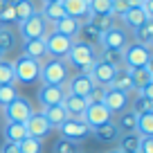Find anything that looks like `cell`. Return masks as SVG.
<instances>
[{"mask_svg": "<svg viewBox=\"0 0 153 153\" xmlns=\"http://www.w3.org/2000/svg\"><path fill=\"white\" fill-rule=\"evenodd\" d=\"M95 61H97V50L86 45V43H81V41H74L70 52H68V56H65L68 65H74L83 74H90V68H92Z\"/></svg>", "mask_w": 153, "mask_h": 153, "instance_id": "cell-1", "label": "cell"}, {"mask_svg": "<svg viewBox=\"0 0 153 153\" xmlns=\"http://www.w3.org/2000/svg\"><path fill=\"white\" fill-rule=\"evenodd\" d=\"M68 79H70V70H68L65 59H50V61L41 63V81L43 83L63 86Z\"/></svg>", "mask_w": 153, "mask_h": 153, "instance_id": "cell-2", "label": "cell"}, {"mask_svg": "<svg viewBox=\"0 0 153 153\" xmlns=\"http://www.w3.org/2000/svg\"><path fill=\"white\" fill-rule=\"evenodd\" d=\"M11 65H14V81L34 83L41 79V61H36V59H29L25 54H20Z\"/></svg>", "mask_w": 153, "mask_h": 153, "instance_id": "cell-3", "label": "cell"}, {"mask_svg": "<svg viewBox=\"0 0 153 153\" xmlns=\"http://www.w3.org/2000/svg\"><path fill=\"white\" fill-rule=\"evenodd\" d=\"M122 59H124V68H128V70L151 65V50H149L146 45L133 41V43H128L122 50Z\"/></svg>", "mask_w": 153, "mask_h": 153, "instance_id": "cell-4", "label": "cell"}, {"mask_svg": "<svg viewBox=\"0 0 153 153\" xmlns=\"http://www.w3.org/2000/svg\"><path fill=\"white\" fill-rule=\"evenodd\" d=\"M18 32L23 36V41L29 38H43L48 34V20L41 16V11H34L29 18H25L23 23H18Z\"/></svg>", "mask_w": 153, "mask_h": 153, "instance_id": "cell-5", "label": "cell"}, {"mask_svg": "<svg viewBox=\"0 0 153 153\" xmlns=\"http://www.w3.org/2000/svg\"><path fill=\"white\" fill-rule=\"evenodd\" d=\"M43 38H45V50H48V54L52 59H65L72 43H74L72 38L63 36V34H56V32H48Z\"/></svg>", "mask_w": 153, "mask_h": 153, "instance_id": "cell-6", "label": "cell"}, {"mask_svg": "<svg viewBox=\"0 0 153 153\" xmlns=\"http://www.w3.org/2000/svg\"><path fill=\"white\" fill-rule=\"evenodd\" d=\"M34 113L32 104H29L25 97H16L11 104H7L2 108V115H5V122H27V117Z\"/></svg>", "mask_w": 153, "mask_h": 153, "instance_id": "cell-7", "label": "cell"}, {"mask_svg": "<svg viewBox=\"0 0 153 153\" xmlns=\"http://www.w3.org/2000/svg\"><path fill=\"white\" fill-rule=\"evenodd\" d=\"M81 120L90 131H95V128H99V126L113 122V115L108 113V108H106L104 104H88V108H86Z\"/></svg>", "mask_w": 153, "mask_h": 153, "instance_id": "cell-8", "label": "cell"}, {"mask_svg": "<svg viewBox=\"0 0 153 153\" xmlns=\"http://www.w3.org/2000/svg\"><path fill=\"white\" fill-rule=\"evenodd\" d=\"M128 43H131L128 41V32H126L124 27H117V25H113L110 29H106V32L101 34V41H99V45L104 50H120V52Z\"/></svg>", "mask_w": 153, "mask_h": 153, "instance_id": "cell-9", "label": "cell"}, {"mask_svg": "<svg viewBox=\"0 0 153 153\" xmlns=\"http://www.w3.org/2000/svg\"><path fill=\"white\" fill-rule=\"evenodd\" d=\"M131 104V95L124 90H115V88H106V95H104V106L108 108L110 115H120L124 110H128Z\"/></svg>", "mask_w": 153, "mask_h": 153, "instance_id": "cell-10", "label": "cell"}, {"mask_svg": "<svg viewBox=\"0 0 153 153\" xmlns=\"http://www.w3.org/2000/svg\"><path fill=\"white\" fill-rule=\"evenodd\" d=\"M59 133H61V137H68V140H72V142H81V140L90 137L92 131L83 124V120H72V117H68V120L59 126Z\"/></svg>", "mask_w": 153, "mask_h": 153, "instance_id": "cell-11", "label": "cell"}, {"mask_svg": "<svg viewBox=\"0 0 153 153\" xmlns=\"http://www.w3.org/2000/svg\"><path fill=\"white\" fill-rule=\"evenodd\" d=\"M92 86H95V81H92L90 76L83 74V72H79V74L70 76L63 88H65V95H74V97H83V99H86L88 92L92 90Z\"/></svg>", "mask_w": 153, "mask_h": 153, "instance_id": "cell-12", "label": "cell"}, {"mask_svg": "<svg viewBox=\"0 0 153 153\" xmlns=\"http://www.w3.org/2000/svg\"><path fill=\"white\" fill-rule=\"evenodd\" d=\"M41 108L45 106H52V104H61L65 99V88L63 86H54V83H43L38 88V95H36Z\"/></svg>", "mask_w": 153, "mask_h": 153, "instance_id": "cell-13", "label": "cell"}, {"mask_svg": "<svg viewBox=\"0 0 153 153\" xmlns=\"http://www.w3.org/2000/svg\"><path fill=\"white\" fill-rule=\"evenodd\" d=\"M25 128H27V135H29V137H36V140H43L45 135L52 131V128H50V124L45 122L43 113H36V110H34V113L27 117Z\"/></svg>", "mask_w": 153, "mask_h": 153, "instance_id": "cell-14", "label": "cell"}, {"mask_svg": "<svg viewBox=\"0 0 153 153\" xmlns=\"http://www.w3.org/2000/svg\"><path fill=\"white\" fill-rule=\"evenodd\" d=\"M88 76H90V79L97 83V86H106V88H108V86H110V81H113V76H115V68L97 59V61L92 63L90 74H88Z\"/></svg>", "mask_w": 153, "mask_h": 153, "instance_id": "cell-15", "label": "cell"}, {"mask_svg": "<svg viewBox=\"0 0 153 153\" xmlns=\"http://www.w3.org/2000/svg\"><path fill=\"white\" fill-rule=\"evenodd\" d=\"M63 11L70 18H76L79 23H86L88 20V0H61Z\"/></svg>", "mask_w": 153, "mask_h": 153, "instance_id": "cell-16", "label": "cell"}, {"mask_svg": "<svg viewBox=\"0 0 153 153\" xmlns=\"http://www.w3.org/2000/svg\"><path fill=\"white\" fill-rule=\"evenodd\" d=\"M61 104H63V108H65L68 117H72V120H81L86 108H88V101L83 99V97H74V95H65V99H63Z\"/></svg>", "mask_w": 153, "mask_h": 153, "instance_id": "cell-17", "label": "cell"}, {"mask_svg": "<svg viewBox=\"0 0 153 153\" xmlns=\"http://www.w3.org/2000/svg\"><path fill=\"white\" fill-rule=\"evenodd\" d=\"M43 117H45V122L50 124V128H59V126L63 124V122L68 120V113H65V108H63V104H52V106H45L43 110Z\"/></svg>", "mask_w": 153, "mask_h": 153, "instance_id": "cell-18", "label": "cell"}, {"mask_svg": "<svg viewBox=\"0 0 153 153\" xmlns=\"http://www.w3.org/2000/svg\"><path fill=\"white\" fill-rule=\"evenodd\" d=\"M23 54L29 59H41L48 56V50H45V38H29V41H23Z\"/></svg>", "mask_w": 153, "mask_h": 153, "instance_id": "cell-19", "label": "cell"}, {"mask_svg": "<svg viewBox=\"0 0 153 153\" xmlns=\"http://www.w3.org/2000/svg\"><path fill=\"white\" fill-rule=\"evenodd\" d=\"M52 25H54V32L56 34H63V36L72 38V41L76 38V32L81 27V23L76 18H70V16H63L61 20H56V23H52Z\"/></svg>", "mask_w": 153, "mask_h": 153, "instance_id": "cell-20", "label": "cell"}, {"mask_svg": "<svg viewBox=\"0 0 153 153\" xmlns=\"http://www.w3.org/2000/svg\"><path fill=\"white\" fill-rule=\"evenodd\" d=\"M2 135H5V142H20L27 137V128L23 122H5Z\"/></svg>", "mask_w": 153, "mask_h": 153, "instance_id": "cell-21", "label": "cell"}, {"mask_svg": "<svg viewBox=\"0 0 153 153\" xmlns=\"http://www.w3.org/2000/svg\"><path fill=\"white\" fill-rule=\"evenodd\" d=\"M110 88L115 90H124V92H133V81H131V70L128 68H117L115 70V76L110 81Z\"/></svg>", "mask_w": 153, "mask_h": 153, "instance_id": "cell-22", "label": "cell"}, {"mask_svg": "<svg viewBox=\"0 0 153 153\" xmlns=\"http://www.w3.org/2000/svg\"><path fill=\"white\" fill-rule=\"evenodd\" d=\"M131 81H133V90L140 92L146 83L153 81V70H151V65H144V68H135V70H131Z\"/></svg>", "mask_w": 153, "mask_h": 153, "instance_id": "cell-23", "label": "cell"}, {"mask_svg": "<svg viewBox=\"0 0 153 153\" xmlns=\"http://www.w3.org/2000/svg\"><path fill=\"white\" fill-rule=\"evenodd\" d=\"M146 20L149 18L144 16V11L140 9V7H128V9L124 11V16H122V23H124L128 29H133V32L140 27V25H144Z\"/></svg>", "mask_w": 153, "mask_h": 153, "instance_id": "cell-24", "label": "cell"}, {"mask_svg": "<svg viewBox=\"0 0 153 153\" xmlns=\"http://www.w3.org/2000/svg\"><path fill=\"white\" fill-rule=\"evenodd\" d=\"M76 38H79L81 43L90 45V48H97V45H99V41H101V34L97 32L90 23H81L79 32H76Z\"/></svg>", "mask_w": 153, "mask_h": 153, "instance_id": "cell-25", "label": "cell"}, {"mask_svg": "<svg viewBox=\"0 0 153 153\" xmlns=\"http://www.w3.org/2000/svg\"><path fill=\"white\" fill-rule=\"evenodd\" d=\"M41 16H43V18L48 20V23H56V20H61L63 16H65V11H63V5H61V0H56V2H43Z\"/></svg>", "mask_w": 153, "mask_h": 153, "instance_id": "cell-26", "label": "cell"}, {"mask_svg": "<svg viewBox=\"0 0 153 153\" xmlns=\"http://www.w3.org/2000/svg\"><path fill=\"white\" fill-rule=\"evenodd\" d=\"M135 133L140 137H151L153 135V110L137 115V124H135Z\"/></svg>", "mask_w": 153, "mask_h": 153, "instance_id": "cell-27", "label": "cell"}, {"mask_svg": "<svg viewBox=\"0 0 153 153\" xmlns=\"http://www.w3.org/2000/svg\"><path fill=\"white\" fill-rule=\"evenodd\" d=\"M90 135H95L99 142H113V140L120 137V131H117L115 122H108V124H104V126H99V128H95Z\"/></svg>", "mask_w": 153, "mask_h": 153, "instance_id": "cell-28", "label": "cell"}, {"mask_svg": "<svg viewBox=\"0 0 153 153\" xmlns=\"http://www.w3.org/2000/svg\"><path fill=\"white\" fill-rule=\"evenodd\" d=\"M135 124H137V115L133 110H124L117 117V131H124V133H135Z\"/></svg>", "mask_w": 153, "mask_h": 153, "instance_id": "cell-29", "label": "cell"}, {"mask_svg": "<svg viewBox=\"0 0 153 153\" xmlns=\"http://www.w3.org/2000/svg\"><path fill=\"white\" fill-rule=\"evenodd\" d=\"M86 23H90L99 34H104L106 29H110L115 25V16L113 14H99V16H88Z\"/></svg>", "mask_w": 153, "mask_h": 153, "instance_id": "cell-30", "label": "cell"}, {"mask_svg": "<svg viewBox=\"0 0 153 153\" xmlns=\"http://www.w3.org/2000/svg\"><path fill=\"white\" fill-rule=\"evenodd\" d=\"M135 41L146 45V48H151L153 45V20H146L144 25H140L135 29Z\"/></svg>", "mask_w": 153, "mask_h": 153, "instance_id": "cell-31", "label": "cell"}, {"mask_svg": "<svg viewBox=\"0 0 153 153\" xmlns=\"http://www.w3.org/2000/svg\"><path fill=\"white\" fill-rule=\"evenodd\" d=\"M97 59L104 61V63H108V65H113L115 70H117V68H124V59H122L120 50H104V48H101V54Z\"/></svg>", "mask_w": 153, "mask_h": 153, "instance_id": "cell-32", "label": "cell"}, {"mask_svg": "<svg viewBox=\"0 0 153 153\" xmlns=\"http://www.w3.org/2000/svg\"><path fill=\"white\" fill-rule=\"evenodd\" d=\"M140 135L137 133H124V137L120 140V151L122 153H137L140 149Z\"/></svg>", "mask_w": 153, "mask_h": 153, "instance_id": "cell-33", "label": "cell"}, {"mask_svg": "<svg viewBox=\"0 0 153 153\" xmlns=\"http://www.w3.org/2000/svg\"><path fill=\"white\" fill-rule=\"evenodd\" d=\"M16 97H20L16 83H5V86H0V110L5 108L7 104H11Z\"/></svg>", "mask_w": 153, "mask_h": 153, "instance_id": "cell-34", "label": "cell"}, {"mask_svg": "<svg viewBox=\"0 0 153 153\" xmlns=\"http://www.w3.org/2000/svg\"><path fill=\"white\" fill-rule=\"evenodd\" d=\"M14 11H16V23H23V20L29 18L36 9H34L32 0H18V2L14 5Z\"/></svg>", "mask_w": 153, "mask_h": 153, "instance_id": "cell-35", "label": "cell"}, {"mask_svg": "<svg viewBox=\"0 0 153 153\" xmlns=\"http://www.w3.org/2000/svg\"><path fill=\"white\" fill-rule=\"evenodd\" d=\"M52 153H79V142H72L68 137H59L52 146Z\"/></svg>", "mask_w": 153, "mask_h": 153, "instance_id": "cell-36", "label": "cell"}, {"mask_svg": "<svg viewBox=\"0 0 153 153\" xmlns=\"http://www.w3.org/2000/svg\"><path fill=\"white\" fill-rule=\"evenodd\" d=\"M41 149H43V144H41V140H36V137H25V140H20L18 142V151L20 153H41Z\"/></svg>", "mask_w": 153, "mask_h": 153, "instance_id": "cell-37", "label": "cell"}, {"mask_svg": "<svg viewBox=\"0 0 153 153\" xmlns=\"http://www.w3.org/2000/svg\"><path fill=\"white\" fill-rule=\"evenodd\" d=\"M88 14L90 16L110 14V0H88Z\"/></svg>", "mask_w": 153, "mask_h": 153, "instance_id": "cell-38", "label": "cell"}, {"mask_svg": "<svg viewBox=\"0 0 153 153\" xmlns=\"http://www.w3.org/2000/svg\"><path fill=\"white\" fill-rule=\"evenodd\" d=\"M5 83H16L14 81V65H11V61L0 59V86H5Z\"/></svg>", "mask_w": 153, "mask_h": 153, "instance_id": "cell-39", "label": "cell"}, {"mask_svg": "<svg viewBox=\"0 0 153 153\" xmlns=\"http://www.w3.org/2000/svg\"><path fill=\"white\" fill-rule=\"evenodd\" d=\"M14 45H16L14 32L7 29V27H0V50H2V52H9Z\"/></svg>", "mask_w": 153, "mask_h": 153, "instance_id": "cell-40", "label": "cell"}, {"mask_svg": "<svg viewBox=\"0 0 153 153\" xmlns=\"http://www.w3.org/2000/svg\"><path fill=\"white\" fill-rule=\"evenodd\" d=\"M133 104V113L135 115H142V113H149V110H153V101H149V99H144L142 95H137L135 97V101H131Z\"/></svg>", "mask_w": 153, "mask_h": 153, "instance_id": "cell-41", "label": "cell"}, {"mask_svg": "<svg viewBox=\"0 0 153 153\" xmlns=\"http://www.w3.org/2000/svg\"><path fill=\"white\" fill-rule=\"evenodd\" d=\"M104 95H106V86H92V90L88 92L86 101L88 104H104Z\"/></svg>", "mask_w": 153, "mask_h": 153, "instance_id": "cell-42", "label": "cell"}, {"mask_svg": "<svg viewBox=\"0 0 153 153\" xmlns=\"http://www.w3.org/2000/svg\"><path fill=\"white\" fill-rule=\"evenodd\" d=\"M126 9H128V2H126V0H110V14H113L115 18H122Z\"/></svg>", "mask_w": 153, "mask_h": 153, "instance_id": "cell-43", "label": "cell"}, {"mask_svg": "<svg viewBox=\"0 0 153 153\" xmlns=\"http://www.w3.org/2000/svg\"><path fill=\"white\" fill-rule=\"evenodd\" d=\"M0 23H16V11H14V5H5L0 9Z\"/></svg>", "mask_w": 153, "mask_h": 153, "instance_id": "cell-44", "label": "cell"}, {"mask_svg": "<svg viewBox=\"0 0 153 153\" xmlns=\"http://www.w3.org/2000/svg\"><path fill=\"white\" fill-rule=\"evenodd\" d=\"M137 153H153V137H142L140 140Z\"/></svg>", "mask_w": 153, "mask_h": 153, "instance_id": "cell-45", "label": "cell"}, {"mask_svg": "<svg viewBox=\"0 0 153 153\" xmlns=\"http://www.w3.org/2000/svg\"><path fill=\"white\" fill-rule=\"evenodd\" d=\"M140 9L144 11V16H146L149 20H153V0H142Z\"/></svg>", "mask_w": 153, "mask_h": 153, "instance_id": "cell-46", "label": "cell"}, {"mask_svg": "<svg viewBox=\"0 0 153 153\" xmlns=\"http://www.w3.org/2000/svg\"><path fill=\"white\" fill-rule=\"evenodd\" d=\"M0 153H20L18 151V142H2Z\"/></svg>", "mask_w": 153, "mask_h": 153, "instance_id": "cell-47", "label": "cell"}, {"mask_svg": "<svg viewBox=\"0 0 153 153\" xmlns=\"http://www.w3.org/2000/svg\"><path fill=\"white\" fill-rule=\"evenodd\" d=\"M137 95H142L144 99H149V101H153V81L151 83H146V86L142 88V90L137 92Z\"/></svg>", "mask_w": 153, "mask_h": 153, "instance_id": "cell-48", "label": "cell"}, {"mask_svg": "<svg viewBox=\"0 0 153 153\" xmlns=\"http://www.w3.org/2000/svg\"><path fill=\"white\" fill-rule=\"evenodd\" d=\"M126 2H128V7H140L142 5V0H126Z\"/></svg>", "mask_w": 153, "mask_h": 153, "instance_id": "cell-49", "label": "cell"}, {"mask_svg": "<svg viewBox=\"0 0 153 153\" xmlns=\"http://www.w3.org/2000/svg\"><path fill=\"white\" fill-rule=\"evenodd\" d=\"M2 2H5V5H16L18 0H2Z\"/></svg>", "mask_w": 153, "mask_h": 153, "instance_id": "cell-50", "label": "cell"}, {"mask_svg": "<svg viewBox=\"0 0 153 153\" xmlns=\"http://www.w3.org/2000/svg\"><path fill=\"white\" fill-rule=\"evenodd\" d=\"M108 153H122V151H120V149H115V151H108Z\"/></svg>", "mask_w": 153, "mask_h": 153, "instance_id": "cell-51", "label": "cell"}, {"mask_svg": "<svg viewBox=\"0 0 153 153\" xmlns=\"http://www.w3.org/2000/svg\"><path fill=\"white\" fill-rule=\"evenodd\" d=\"M2 56H5V52H2V50H0V59H2Z\"/></svg>", "mask_w": 153, "mask_h": 153, "instance_id": "cell-52", "label": "cell"}, {"mask_svg": "<svg viewBox=\"0 0 153 153\" xmlns=\"http://www.w3.org/2000/svg\"><path fill=\"white\" fill-rule=\"evenodd\" d=\"M43 2H56V0H43Z\"/></svg>", "mask_w": 153, "mask_h": 153, "instance_id": "cell-53", "label": "cell"}, {"mask_svg": "<svg viewBox=\"0 0 153 153\" xmlns=\"http://www.w3.org/2000/svg\"><path fill=\"white\" fill-rule=\"evenodd\" d=\"M0 122H2V113H0Z\"/></svg>", "mask_w": 153, "mask_h": 153, "instance_id": "cell-54", "label": "cell"}, {"mask_svg": "<svg viewBox=\"0 0 153 153\" xmlns=\"http://www.w3.org/2000/svg\"><path fill=\"white\" fill-rule=\"evenodd\" d=\"M0 27H2V23H0Z\"/></svg>", "mask_w": 153, "mask_h": 153, "instance_id": "cell-55", "label": "cell"}]
</instances>
